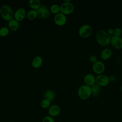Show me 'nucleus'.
Here are the masks:
<instances>
[{"mask_svg": "<svg viewBox=\"0 0 122 122\" xmlns=\"http://www.w3.org/2000/svg\"><path fill=\"white\" fill-rule=\"evenodd\" d=\"M96 39L100 45L105 46L111 42V37L105 30L99 29L96 31Z\"/></svg>", "mask_w": 122, "mask_h": 122, "instance_id": "1", "label": "nucleus"}, {"mask_svg": "<svg viewBox=\"0 0 122 122\" xmlns=\"http://www.w3.org/2000/svg\"><path fill=\"white\" fill-rule=\"evenodd\" d=\"M0 14L2 18L5 20L10 21L14 19V12L7 5H3L0 8Z\"/></svg>", "mask_w": 122, "mask_h": 122, "instance_id": "2", "label": "nucleus"}, {"mask_svg": "<svg viewBox=\"0 0 122 122\" xmlns=\"http://www.w3.org/2000/svg\"><path fill=\"white\" fill-rule=\"evenodd\" d=\"M92 94L91 87L85 84L81 85L78 90V95L79 98L85 100L88 99Z\"/></svg>", "mask_w": 122, "mask_h": 122, "instance_id": "3", "label": "nucleus"}, {"mask_svg": "<svg viewBox=\"0 0 122 122\" xmlns=\"http://www.w3.org/2000/svg\"><path fill=\"white\" fill-rule=\"evenodd\" d=\"M74 10V6L70 0H65L60 6V11L66 15L71 13Z\"/></svg>", "mask_w": 122, "mask_h": 122, "instance_id": "4", "label": "nucleus"}, {"mask_svg": "<svg viewBox=\"0 0 122 122\" xmlns=\"http://www.w3.org/2000/svg\"><path fill=\"white\" fill-rule=\"evenodd\" d=\"M79 35L82 38H87L91 35L92 33V27L87 24L81 25L78 30Z\"/></svg>", "mask_w": 122, "mask_h": 122, "instance_id": "5", "label": "nucleus"}, {"mask_svg": "<svg viewBox=\"0 0 122 122\" xmlns=\"http://www.w3.org/2000/svg\"><path fill=\"white\" fill-rule=\"evenodd\" d=\"M110 81L109 76L105 74L102 73L98 74L96 77V83L100 86H105L109 84Z\"/></svg>", "mask_w": 122, "mask_h": 122, "instance_id": "6", "label": "nucleus"}, {"mask_svg": "<svg viewBox=\"0 0 122 122\" xmlns=\"http://www.w3.org/2000/svg\"><path fill=\"white\" fill-rule=\"evenodd\" d=\"M105 66L104 63L100 61H97L96 62H94L92 65V69L93 71L98 74H102L104 71Z\"/></svg>", "mask_w": 122, "mask_h": 122, "instance_id": "7", "label": "nucleus"}, {"mask_svg": "<svg viewBox=\"0 0 122 122\" xmlns=\"http://www.w3.org/2000/svg\"><path fill=\"white\" fill-rule=\"evenodd\" d=\"M54 21L56 24L58 26H63L67 22L66 16L63 13L60 12L55 14L53 18Z\"/></svg>", "mask_w": 122, "mask_h": 122, "instance_id": "8", "label": "nucleus"}, {"mask_svg": "<svg viewBox=\"0 0 122 122\" xmlns=\"http://www.w3.org/2000/svg\"><path fill=\"white\" fill-rule=\"evenodd\" d=\"M27 11L26 10L23 8H18L14 12V19L17 21H20L23 20L27 15Z\"/></svg>", "mask_w": 122, "mask_h": 122, "instance_id": "9", "label": "nucleus"}, {"mask_svg": "<svg viewBox=\"0 0 122 122\" xmlns=\"http://www.w3.org/2000/svg\"><path fill=\"white\" fill-rule=\"evenodd\" d=\"M61 112V107L57 104H52L48 108V112L49 115L55 117L59 115Z\"/></svg>", "mask_w": 122, "mask_h": 122, "instance_id": "10", "label": "nucleus"}, {"mask_svg": "<svg viewBox=\"0 0 122 122\" xmlns=\"http://www.w3.org/2000/svg\"><path fill=\"white\" fill-rule=\"evenodd\" d=\"M38 17L41 18L46 19L50 16V12L49 10L44 5H41L37 10Z\"/></svg>", "mask_w": 122, "mask_h": 122, "instance_id": "11", "label": "nucleus"}, {"mask_svg": "<svg viewBox=\"0 0 122 122\" xmlns=\"http://www.w3.org/2000/svg\"><path fill=\"white\" fill-rule=\"evenodd\" d=\"M111 44L115 49H120L122 48V38L121 37L112 36L111 37Z\"/></svg>", "mask_w": 122, "mask_h": 122, "instance_id": "12", "label": "nucleus"}, {"mask_svg": "<svg viewBox=\"0 0 122 122\" xmlns=\"http://www.w3.org/2000/svg\"><path fill=\"white\" fill-rule=\"evenodd\" d=\"M83 81L85 84L92 86L96 83V77L92 73H87L84 76Z\"/></svg>", "mask_w": 122, "mask_h": 122, "instance_id": "13", "label": "nucleus"}, {"mask_svg": "<svg viewBox=\"0 0 122 122\" xmlns=\"http://www.w3.org/2000/svg\"><path fill=\"white\" fill-rule=\"evenodd\" d=\"M8 28L10 30L13 31H17L20 26L19 22L15 19H13L8 21Z\"/></svg>", "mask_w": 122, "mask_h": 122, "instance_id": "14", "label": "nucleus"}, {"mask_svg": "<svg viewBox=\"0 0 122 122\" xmlns=\"http://www.w3.org/2000/svg\"><path fill=\"white\" fill-rule=\"evenodd\" d=\"M112 55V51L109 48H105L101 52V57L102 59L105 60L109 59Z\"/></svg>", "mask_w": 122, "mask_h": 122, "instance_id": "15", "label": "nucleus"}, {"mask_svg": "<svg viewBox=\"0 0 122 122\" xmlns=\"http://www.w3.org/2000/svg\"><path fill=\"white\" fill-rule=\"evenodd\" d=\"M43 62V59L40 56H37L35 57L32 60L31 65L33 67L35 68H39L40 67Z\"/></svg>", "mask_w": 122, "mask_h": 122, "instance_id": "16", "label": "nucleus"}, {"mask_svg": "<svg viewBox=\"0 0 122 122\" xmlns=\"http://www.w3.org/2000/svg\"><path fill=\"white\" fill-rule=\"evenodd\" d=\"M29 5L32 10H37L41 5L40 0H30L29 1Z\"/></svg>", "mask_w": 122, "mask_h": 122, "instance_id": "17", "label": "nucleus"}, {"mask_svg": "<svg viewBox=\"0 0 122 122\" xmlns=\"http://www.w3.org/2000/svg\"><path fill=\"white\" fill-rule=\"evenodd\" d=\"M44 96L45 99H48L51 101L55 99L56 94L53 90H48L45 92L44 93Z\"/></svg>", "mask_w": 122, "mask_h": 122, "instance_id": "18", "label": "nucleus"}, {"mask_svg": "<svg viewBox=\"0 0 122 122\" xmlns=\"http://www.w3.org/2000/svg\"><path fill=\"white\" fill-rule=\"evenodd\" d=\"M38 11L37 10H30L27 13V17L30 20H32L35 19L37 17H38Z\"/></svg>", "mask_w": 122, "mask_h": 122, "instance_id": "19", "label": "nucleus"}, {"mask_svg": "<svg viewBox=\"0 0 122 122\" xmlns=\"http://www.w3.org/2000/svg\"><path fill=\"white\" fill-rule=\"evenodd\" d=\"M51 101L45 98L43 99L41 102V103H40V105L41 107L44 109H48L51 105Z\"/></svg>", "mask_w": 122, "mask_h": 122, "instance_id": "20", "label": "nucleus"}, {"mask_svg": "<svg viewBox=\"0 0 122 122\" xmlns=\"http://www.w3.org/2000/svg\"><path fill=\"white\" fill-rule=\"evenodd\" d=\"M91 87L92 91V94L94 96L98 95L101 90V86L97 83H95Z\"/></svg>", "mask_w": 122, "mask_h": 122, "instance_id": "21", "label": "nucleus"}, {"mask_svg": "<svg viewBox=\"0 0 122 122\" xmlns=\"http://www.w3.org/2000/svg\"><path fill=\"white\" fill-rule=\"evenodd\" d=\"M50 10L52 13H53L54 14H56L57 13H59L61 12L60 6H59V5H58L57 4H52L50 7Z\"/></svg>", "mask_w": 122, "mask_h": 122, "instance_id": "22", "label": "nucleus"}, {"mask_svg": "<svg viewBox=\"0 0 122 122\" xmlns=\"http://www.w3.org/2000/svg\"><path fill=\"white\" fill-rule=\"evenodd\" d=\"M10 32V29L7 27H2L0 28V36L5 37L7 36Z\"/></svg>", "mask_w": 122, "mask_h": 122, "instance_id": "23", "label": "nucleus"}, {"mask_svg": "<svg viewBox=\"0 0 122 122\" xmlns=\"http://www.w3.org/2000/svg\"><path fill=\"white\" fill-rule=\"evenodd\" d=\"M41 122H55V120L54 117L48 115L45 116L42 118Z\"/></svg>", "mask_w": 122, "mask_h": 122, "instance_id": "24", "label": "nucleus"}, {"mask_svg": "<svg viewBox=\"0 0 122 122\" xmlns=\"http://www.w3.org/2000/svg\"><path fill=\"white\" fill-rule=\"evenodd\" d=\"M122 34V30L121 28L117 27L114 29L113 36L120 37Z\"/></svg>", "mask_w": 122, "mask_h": 122, "instance_id": "25", "label": "nucleus"}, {"mask_svg": "<svg viewBox=\"0 0 122 122\" xmlns=\"http://www.w3.org/2000/svg\"><path fill=\"white\" fill-rule=\"evenodd\" d=\"M89 60L91 62H92L93 63L95 62H96L97 60V56L94 54H92L89 57Z\"/></svg>", "mask_w": 122, "mask_h": 122, "instance_id": "26", "label": "nucleus"}, {"mask_svg": "<svg viewBox=\"0 0 122 122\" xmlns=\"http://www.w3.org/2000/svg\"><path fill=\"white\" fill-rule=\"evenodd\" d=\"M107 33L110 35V36H112V35H113V34H114V29H113L112 28H109L108 30V31H107Z\"/></svg>", "mask_w": 122, "mask_h": 122, "instance_id": "27", "label": "nucleus"}, {"mask_svg": "<svg viewBox=\"0 0 122 122\" xmlns=\"http://www.w3.org/2000/svg\"><path fill=\"white\" fill-rule=\"evenodd\" d=\"M109 79H110V81H114L116 80V77L114 75L112 74V75H110L109 76Z\"/></svg>", "mask_w": 122, "mask_h": 122, "instance_id": "28", "label": "nucleus"}, {"mask_svg": "<svg viewBox=\"0 0 122 122\" xmlns=\"http://www.w3.org/2000/svg\"><path fill=\"white\" fill-rule=\"evenodd\" d=\"M121 91L122 92V85H121Z\"/></svg>", "mask_w": 122, "mask_h": 122, "instance_id": "29", "label": "nucleus"}, {"mask_svg": "<svg viewBox=\"0 0 122 122\" xmlns=\"http://www.w3.org/2000/svg\"></svg>", "mask_w": 122, "mask_h": 122, "instance_id": "30", "label": "nucleus"}]
</instances>
